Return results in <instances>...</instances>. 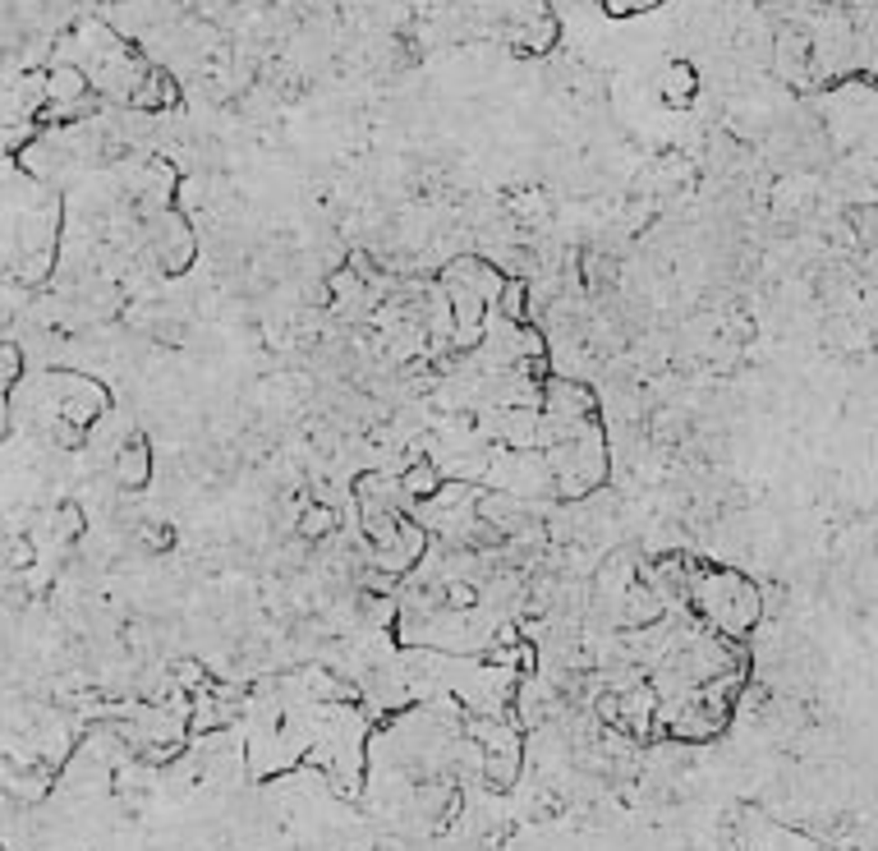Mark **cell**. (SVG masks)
<instances>
[{
    "label": "cell",
    "instance_id": "cell-1",
    "mask_svg": "<svg viewBox=\"0 0 878 851\" xmlns=\"http://www.w3.org/2000/svg\"><path fill=\"white\" fill-rule=\"evenodd\" d=\"M115 474H120L124 488H143V479H148V447H143V442L124 447L120 460H115Z\"/></svg>",
    "mask_w": 878,
    "mask_h": 851
},
{
    "label": "cell",
    "instance_id": "cell-2",
    "mask_svg": "<svg viewBox=\"0 0 878 851\" xmlns=\"http://www.w3.org/2000/svg\"><path fill=\"white\" fill-rule=\"evenodd\" d=\"M400 488L414 492V498H432V492H437V465L432 460H419L414 470L400 474Z\"/></svg>",
    "mask_w": 878,
    "mask_h": 851
},
{
    "label": "cell",
    "instance_id": "cell-3",
    "mask_svg": "<svg viewBox=\"0 0 878 851\" xmlns=\"http://www.w3.org/2000/svg\"><path fill=\"white\" fill-rule=\"evenodd\" d=\"M336 529V511L331 507H313V511H304V520H300V534L304 539H322V534H331Z\"/></svg>",
    "mask_w": 878,
    "mask_h": 851
},
{
    "label": "cell",
    "instance_id": "cell-4",
    "mask_svg": "<svg viewBox=\"0 0 878 851\" xmlns=\"http://www.w3.org/2000/svg\"><path fill=\"white\" fill-rule=\"evenodd\" d=\"M175 672H180V681H184V686H198V681H202V668H198V663H189V658H184Z\"/></svg>",
    "mask_w": 878,
    "mask_h": 851
}]
</instances>
